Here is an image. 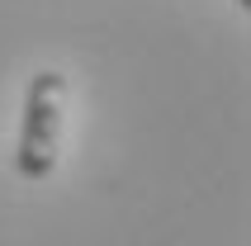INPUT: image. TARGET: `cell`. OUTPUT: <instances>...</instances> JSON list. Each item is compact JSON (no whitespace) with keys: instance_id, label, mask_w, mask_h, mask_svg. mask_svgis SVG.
Segmentation results:
<instances>
[{"instance_id":"7a4b0ae2","label":"cell","mask_w":251,"mask_h":246,"mask_svg":"<svg viewBox=\"0 0 251 246\" xmlns=\"http://www.w3.org/2000/svg\"><path fill=\"white\" fill-rule=\"evenodd\" d=\"M237 5H242V10H247V0H237Z\"/></svg>"},{"instance_id":"6da1fadb","label":"cell","mask_w":251,"mask_h":246,"mask_svg":"<svg viewBox=\"0 0 251 246\" xmlns=\"http://www.w3.org/2000/svg\"><path fill=\"white\" fill-rule=\"evenodd\" d=\"M62 104H67V81L62 71H33L24 95V119H19V142H14V171L24 180H48L62 147Z\"/></svg>"}]
</instances>
